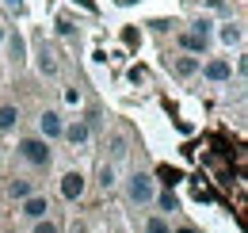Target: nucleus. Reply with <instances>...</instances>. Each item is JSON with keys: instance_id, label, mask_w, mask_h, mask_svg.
<instances>
[{"instance_id": "obj_13", "label": "nucleus", "mask_w": 248, "mask_h": 233, "mask_svg": "<svg viewBox=\"0 0 248 233\" xmlns=\"http://www.w3.org/2000/svg\"><path fill=\"white\" fill-rule=\"evenodd\" d=\"M149 233H168V222L164 218H149Z\"/></svg>"}, {"instance_id": "obj_17", "label": "nucleus", "mask_w": 248, "mask_h": 233, "mask_svg": "<svg viewBox=\"0 0 248 233\" xmlns=\"http://www.w3.org/2000/svg\"><path fill=\"white\" fill-rule=\"evenodd\" d=\"M34 233H58V226H54V222H38V226H34Z\"/></svg>"}, {"instance_id": "obj_12", "label": "nucleus", "mask_w": 248, "mask_h": 233, "mask_svg": "<svg viewBox=\"0 0 248 233\" xmlns=\"http://www.w3.org/2000/svg\"><path fill=\"white\" fill-rule=\"evenodd\" d=\"M176 73H180V77H191V73H195V58H180L176 61Z\"/></svg>"}, {"instance_id": "obj_16", "label": "nucleus", "mask_w": 248, "mask_h": 233, "mask_svg": "<svg viewBox=\"0 0 248 233\" xmlns=\"http://www.w3.org/2000/svg\"><path fill=\"white\" fill-rule=\"evenodd\" d=\"M160 206H164V210H176V195H172V191H164V195H160Z\"/></svg>"}, {"instance_id": "obj_8", "label": "nucleus", "mask_w": 248, "mask_h": 233, "mask_svg": "<svg viewBox=\"0 0 248 233\" xmlns=\"http://www.w3.org/2000/svg\"><path fill=\"white\" fill-rule=\"evenodd\" d=\"M180 42H184V50H199V54L206 50V34H202V31H187Z\"/></svg>"}, {"instance_id": "obj_2", "label": "nucleus", "mask_w": 248, "mask_h": 233, "mask_svg": "<svg viewBox=\"0 0 248 233\" xmlns=\"http://www.w3.org/2000/svg\"><path fill=\"white\" fill-rule=\"evenodd\" d=\"M130 199L134 203H149L153 199V176H145V172L130 176Z\"/></svg>"}, {"instance_id": "obj_5", "label": "nucleus", "mask_w": 248, "mask_h": 233, "mask_svg": "<svg viewBox=\"0 0 248 233\" xmlns=\"http://www.w3.org/2000/svg\"><path fill=\"white\" fill-rule=\"evenodd\" d=\"M46 210H50V206H46V199H42V195L23 199V214H27V218H34V222H42V218H46Z\"/></svg>"}, {"instance_id": "obj_18", "label": "nucleus", "mask_w": 248, "mask_h": 233, "mask_svg": "<svg viewBox=\"0 0 248 233\" xmlns=\"http://www.w3.org/2000/svg\"><path fill=\"white\" fill-rule=\"evenodd\" d=\"M12 54H16V61L23 58V38H12Z\"/></svg>"}, {"instance_id": "obj_9", "label": "nucleus", "mask_w": 248, "mask_h": 233, "mask_svg": "<svg viewBox=\"0 0 248 233\" xmlns=\"http://www.w3.org/2000/svg\"><path fill=\"white\" fill-rule=\"evenodd\" d=\"M16 118H19V111H16L12 103H4V107H0V130H12V126H16Z\"/></svg>"}, {"instance_id": "obj_7", "label": "nucleus", "mask_w": 248, "mask_h": 233, "mask_svg": "<svg viewBox=\"0 0 248 233\" xmlns=\"http://www.w3.org/2000/svg\"><path fill=\"white\" fill-rule=\"evenodd\" d=\"M62 134L73 142V146H80V142H88V134H92V130H88V122H73V126H65Z\"/></svg>"}, {"instance_id": "obj_6", "label": "nucleus", "mask_w": 248, "mask_h": 233, "mask_svg": "<svg viewBox=\"0 0 248 233\" xmlns=\"http://www.w3.org/2000/svg\"><path fill=\"white\" fill-rule=\"evenodd\" d=\"M229 73H233V69H229V61H225V58L206 61V77H210V81H229Z\"/></svg>"}, {"instance_id": "obj_4", "label": "nucleus", "mask_w": 248, "mask_h": 233, "mask_svg": "<svg viewBox=\"0 0 248 233\" xmlns=\"http://www.w3.org/2000/svg\"><path fill=\"white\" fill-rule=\"evenodd\" d=\"M38 126H42V138H62V115L58 111H46V115L38 118Z\"/></svg>"}, {"instance_id": "obj_11", "label": "nucleus", "mask_w": 248, "mask_h": 233, "mask_svg": "<svg viewBox=\"0 0 248 233\" xmlns=\"http://www.w3.org/2000/svg\"><path fill=\"white\" fill-rule=\"evenodd\" d=\"M237 38H241V27H233V23H225V27H221V42H225V46H229V42H237Z\"/></svg>"}, {"instance_id": "obj_19", "label": "nucleus", "mask_w": 248, "mask_h": 233, "mask_svg": "<svg viewBox=\"0 0 248 233\" xmlns=\"http://www.w3.org/2000/svg\"><path fill=\"white\" fill-rule=\"evenodd\" d=\"M12 4H19V0H12Z\"/></svg>"}, {"instance_id": "obj_14", "label": "nucleus", "mask_w": 248, "mask_h": 233, "mask_svg": "<svg viewBox=\"0 0 248 233\" xmlns=\"http://www.w3.org/2000/svg\"><path fill=\"white\" fill-rule=\"evenodd\" d=\"M99 183H103V187H111V183H115V172H111V168H107V165H103V168H99Z\"/></svg>"}, {"instance_id": "obj_10", "label": "nucleus", "mask_w": 248, "mask_h": 233, "mask_svg": "<svg viewBox=\"0 0 248 233\" xmlns=\"http://www.w3.org/2000/svg\"><path fill=\"white\" fill-rule=\"evenodd\" d=\"M12 195L16 199H31V183L27 180H12Z\"/></svg>"}, {"instance_id": "obj_1", "label": "nucleus", "mask_w": 248, "mask_h": 233, "mask_svg": "<svg viewBox=\"0 0 248 233\" xmlns=\"http://www.w3.org/2000/svg\"><path fill=\"white\" fill-rule=\"evenodd\" d=\"M19 153H23V161H31V165H50V146H46L42 138H23V142H19Z\"/></svg>"}, {"instance_id": "obj_3", "label": "nucleus", "mask_w": 248, "mask_h": 233, "mask_svg": "<svg viewBox=\"0 0 248 233\" xmlns=\"http://www.w3.org/2000/svg\"><path fill=\"white\" fill-rule=\"evenodd\" d=\"M62 195L65 199H80V195H84V176L80 172H65L62 176Z\"/></svg>"}, {"instance_id": "obj_20", "label": "nucleus", "mask_w": 248, "mask_h": 233, "mask_svg": "<svg viewBox=\"0 0 248 233\" xmlns=\"http://www.w3.org/2000/svg\"><path fill=\"white\" fill-rule=\"evenodd\" d=\"M0 38H4V34H0Z\"/></svg>"}, {"instance_id": "obj_15", "label": "nucleus", "mask_w": 248, "mask_h": 233, "mask_svg": "<svg viewBox=\"0 0 248 233\" xmlns=\"http://www.w3.org/2000/svg\"><path fill=\"white\" fill-rule=\"evenodd\" d=\"M160 180H164V183H168V187H172V183H176V180H180V172H176V168H160Z\"/></svg>"}]
</instances>
